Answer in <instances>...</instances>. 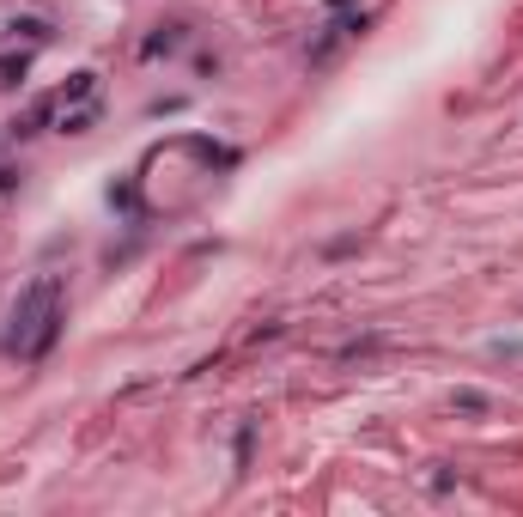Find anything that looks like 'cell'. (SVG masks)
Wrapping results in <instances>:
<instances>
[{
	"mask_svg": "<svg viewBox=\"0 0 523 517\" xmlns=\"http://www.w3.org/2000/svg\"><path fill=\"white\" fill-rule=\"evenodd\" d=\"M61 323H67V286H61L55 274H37V280L19 292V299H13L7 353H13V359H25V365L49 359V353H55V341H61Z\"/></svg>",
	"mask_w": 523,
	"mask_h": 517,
	"instance_id": "1",
	"label": "cell"
},
{
	"mask_svg": "<svg viewBox=\"0 0 523 517\" xmlns=\"http://www.w3.org/2000/svg\"><path fill=\"white\" fill-rule=\"evenodd\" d=\"M359 31H365V19H341V25H323V37L311 43V67H329V61H335V49H341V43H353Z\"/></svg>",
	"mask_w": 523,
	"mask_h": 517,
	"instance_id": "2",
	"label": "cell"
},
{
	"mask_svg": "<svg viewBox=\"0 0 523 517\" xmlns=\"http://www.w3.org/2000/svg\"><path fill=\"white\" fill-rule=\"evenodd\" d=\"M159 31H165V37H146V43H140V55H146V61H153V55H171V49L183 43V31H177V25H159Z\"/></svg>",
	"mask_w": 523,
	"mask_h": 517,
	"instance_id": "3",
	"label": "cell"
},
{
	"mask_svg": "<svg viewBox=\"0 0 523 517\" xmlns=\"http://www.w3.org/2000/svg\"><path fill=\"white\" fill-rule=\"evenodd\" d=\"M451 408H457V414H493V402H487L481 390H457V396H451Z\"/></svg>",
	"mask_w": 523,
	"mask_h": 517,
	"instance_id": "4",
	"label": "cell"
}]
</instances>
